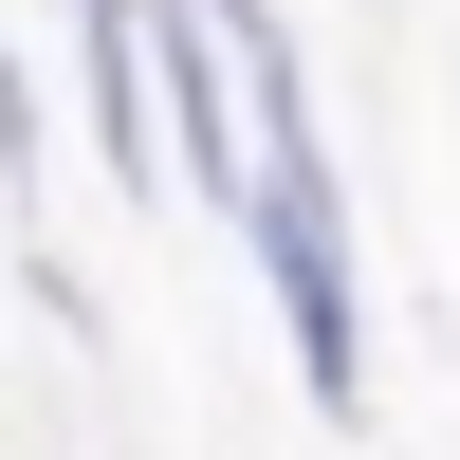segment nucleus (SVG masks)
<instances>
[{
	"mask_svg": "<svg viewBox=\"0 0 460 460\" xmlns=\"http://www.w3.org/2000/svg\"><path fill=\"white\" fill-rule=\"evenodd\" d=\"M0 184H37V93H19V56H0Z\"/></svg>",
	"mask_w": 460,
	"mask_h": 460,
	"instance_id": "obj_1",
	"label": "nucleus"
}]
</instances>
